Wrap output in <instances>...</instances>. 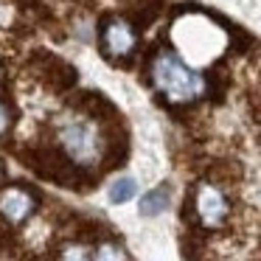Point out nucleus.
<instances>
[{"mask_svg":"<svg viewBox=\"0 0 261 261\" xmlns=\"http://www.w3.org/2000/svg\"><path fill=\"white\" fill-rule=\"evenodd\" d=\"M31 208H34V199L23 188H9V191L0 194V214L9 222H23L31 214Z\"/></svg>","mask_w":261,"mask_h":261,"instance_id":"39448f33","label":"nucleus"},{"mask_svg":"<svg viewBox=\"0 0 261 261\" xmlns=\"http://www.w3.org/2000/svg\"><path fill=\"white\" fill-rule=\"evenodd\" d=\"M197 214L199 219L205 222L208 227H219L227 216V199L222 197L219 188L214 186H202L197 191Z\"/></svg>","mask_w":261,"mask_h":261,"instance_id":"20e7f679","label":"nucleus"},{"mask_svg":"<svg viewBox=\"0 0 261 261\" xmlns=\"http://www.w3.org/2000/svg\"><path fill=\"white\" fill-rule=\"evenodd\" d=\"M152 82L160 93H166L174 101H188V98L199 96L202 90V79L194 73L188 65H182L174 54H160L152 65Z\"/></svg>","mask_w":261,"mask_h":261,"instance_id":"f257e3e1","label":"nucleus"},{"mask_svg":"<svg viewBox=\"0 0 261 261\" xmlns=\"http://www.w3.org/2000/svg\"><path fill=\"white\" fill-rule=\"evenodd\" d=\"M62 261H90V255H87V250L82 244H70V247H65Z\"/></svg>","mask_w":261,"mask_h":261,"instance_id":"1a4fd4ad","label":"nucleus"},{"mask_svg":"<svg viewBox=\"0 0 261 261\" xmlns=\"http://www.w3.org/2000/svg\"><path fill=\"white\" fill-rule=\"evenodd\" d=\"M135 31L126 20H110L101 31V45H104V57L110 59H124L126 54H132L135 48Z\"/></svg>","mask_w":261,"mask_h":261,"instance_id":"7ed1b4c3","label":"nucleus"},{"mask_svg":"<svg viewBox=\"0 0 261 261\" xmlns=\"http://www.w3.org/2000/svg\"><path fill=\"white\" fill-rule=\"evenodd\" d=\"M96 261H126V258H124V250L118 244H101L96 250Z\"/></svg>","mask_w":261,"mask_h":261,"instance_id":"6e6552de","label":"nucleus"},{"mask_svg":"<svg viewBox=\"0 0 261 261\" xmlns=\"http://www.w3.org/2000/svg\"><path fill=\"white\" fill-rule=\"evenodd\" d=\"M169 208V188H154L141 199V216H158Z\"/></svg>","mask_w":261,"mask_h":261,"instance_id":"423d86ee","label":"nucleus"},{"mask_svg":"<svg viewBox=\"0 0 261 261\" xmlns=\"http://www.w3.org/2000/svg\"><path fill=\"white\" fill-rule=\"evenodd\" d=\"M59 141H62V149L68 152V158H73L76 163H96L98 154H101V135L85 118L65 121V126L59 129Z\"/></svg>","mask_w":261,"mask_h":261,"instance_id":"f03ea898","label":"nucleus"},{"mask_svg":"<svg viewBox=\"0 0 261 261\" xmlns=\"http://www.w3.org/2000/svg\"><path fill=\"white\" fill-rule=\"evenodd\" d=\"M138 194V182L132 180V177H118V180L110 186V191H107V197H110V202H115V205H124V202H129L132 197Z\"/></svg>","mask_w":261,"mask_h":261,"instance_id":"0eeeda50","label":"nucleus"},{"mask_svg":"<svg viewBox=\"0 0 261 261\" xmlns=\"http://www.w3.org/2000/svg\"><path fill=\"white\" fill-rule=\"evenodd\" d=\"M9 124H12V113H9V107L3 101H0V135L9 129Z\"/></svg>","mask_w":261,"mask_h":261,"instance_id":"9d476101","label":"nucleus"}]
</instances>
